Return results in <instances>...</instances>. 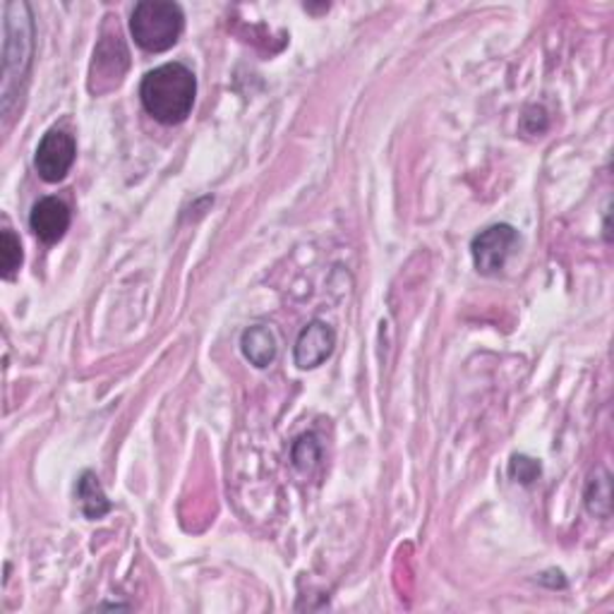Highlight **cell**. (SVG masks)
Listing matches in <instances>:
<instances>
[{
    "label": "cell",
    "mask_w": 614,
    "mask_h": 614,
    "mask_svg": "<svg viewBox=\"0 0 614 614\" xmlns=\"http://www.w3.org/2000/svg\"><path fill=\"white\" fill-rule=\"evenodd\" d=\"M77 157L75 137L65 130H49L34 154V169L46 183H61L73 169Z\"/></svg>",
    "instance_id": "obj_5"
},
{
    "label": "cell",
    "mask_w": 614,
    "mask_h": 614,
    "mask_svg": "<svg viewBox=\"0 0 614 614\" xmlns=\"http://www.w3.org/2000/svg\"><path fill=\"white\" fill-rule=\"evenodd\" d=\"M20 267H22L20 238L13 231L5 229L0 233V269H3V279H13Z\"/></svg>",
    "instance_id": "obj_12"
},
{
    "label": "cell",
    "mask_w": 614,
    "mask_h": 614,
    "mask_svg": "<svg viewBox=\"0 0 614 614\" xmlns=\"http://www.w3.org/2000/svg\"><path fill=\"white\" fill-rule=\"evenodd\" d=\"M516 245V229L509 226V223H494V226L478 233L474 243H470V255H474L476 269L482 277H498Z\"/></svg>",
    "instance_id": "obj_4"
},
{
    "label": "cell",
    "mask_w": 614,
    "mask_h": 614,
    "mask_svg": "<svg viewBox=\"0 0 614 614\" xmlns=\"http://www.w3.org/2000/svg\"><path fill=\"white\" fill-rule=\"evenodd\" d=\"M320 456H322V449L320 444H317L312 434H305L293 444V461H295V466L303 470H312L317 466V461H320Z\"/></svg>",
    "instance_id": "obj_13"
},
{
    "label": "cell",
    "mask_w": 614,
    "mask_h": 614,
    "mask_svg": "<svg viewBox=\"0 0 614 614\" xmlns=\"http://www.w3.org/2000/svg\"><path fill=\"white\" fill-rule=\"evenodd\" d=\"M77 500L82 506V514L91 518V521H97V518H103L111 512V502L106 498L97 474H91V470H85L77 482Z\"/></svg>",
    "instance_id": "obj_10"
},
{
    "label": "cell",
    "mask_w": 614,
    "mask_h": 614,
    "mask_svg": "<svg viewBox=\"0 0 614 614\" xmlns=\"http://www.w3.org/2000/svg\"><path fill=\"white\" fill-rule=\"evenodd\" d=\"M241 348H243V356L259 370L269 368V365L274 363L277 351H279L274 332H271V329L265 324L247 327L241 336Z\"/></svg>",
    "instance_id": "obj_9"
},
{
    "label": "cell",
    "mask_w": 614,
    "mask_h": 614,
    "mask_svg": "<svg viewBox=\"0 0 614 614\" xmlns=\"http://www.w3.org/2000/svg\"><path fill=\"white\" fill-rule=\"evenodd\" d=\"M183 10L167 0H142L130 15L133 39L149 53H163L179 44L183 34Z\"/></svg>",
    "instance_id": "obj_3"
},
{
    "label": "cell",
    "mask_w": 614,
    "mask_h": 614,
    "mask_svg": "<svg viewBox=\"0 0 614 614\" xmlns=\"http://www.w3.org/2000/svg\"><path fill=\"white\" fill-rule=\"evenodd\" d=\"M540 464L536 458L524 456V454H516L509 464V476L512 480L521 482V486H530V482L540 478Z\"/></svg>",
    "instance_id": "obj_14"
},
{
    "label": "cell",
    "mask_w": 614,
    "mask_h": 614,
    "mask_svg": "<svg viewBox=\"0 0 614 614\" xmlns=\"http://www.w3.org/2000/svg\"><path fill=\"white\" fill-rule=\"evenodd\" d=\"M197 97V79L191 67L167 63L154 67L142 77L139 99L145 111L163 125H179L193 113Z\"/></svg>",
    "instance_id": "obj_1"
},
{
    "label": "cell",
    "mask_w": 614,
    "mask_h": 614,
    "mask_svg": "<svg viewBox=\"0 0 614 614\" xmlns=\"http://www.w3.org/2000/svg\"><path fill=\"white\" fill-rule=\"evenodd\" d=\"M586 506L593 516H600V518L610 516V476L605 474V470H600V474L588 482Z\"/></svg>",
    "instance_id": "obj_11"
},
{
    "label": "cell",
    "mask_w": 614,
    "mask_h": 614,
    "mask_svg": "<svg viewBox=\"0 0 614 614\" xmlns=\"http://www.w3.org/2000/svg\"><path fill=\"white\" fill-rule=\"evenodd\" d=\"M29 229L44 243H58L70 229V209L58 197H44L32 207Z\"/></svg>",
    "instance_id": "obj_7"
},
{
    "label": "cell",
    "mask_w": 614,
    "mask_h": 614,
    "mask_svg": "<svg viewBox=\"0 0 614 614\" xmlns=\"http://www.w3.org/2000/svg\"><path fill=\"white\" fill-rule=\"evenodd\" d=\"M3 13V113L8 115L32 67L34 22L27 3H5Z\"/></svg>",
    "instance_id": "obj_2"
},
{
    "label": "cell",
    "mask_w": 614,
    "mask_h": 614,
    "mask_svg": "<svg viewBox=\"0 0 614 614\" xmlns=\"http://www.w3.org/2000/svg\"><path fill=\"white\" fill-rule=\"evenodd\" d=\"M334 346H336L334 329L322 320H312L310 324L303 327L298 341H295V351H293L295 365H298L300 370L320 368V365L334 353Z\"/></svg>",
    "instance_id": "obj_6"
},
{
    "label": "cell",
    "mask_w": 614,
    "mask_h": 614,
    "mask_svg": "<svg viewBox=\"0 0 614 614\" xmlns=\"http://www.w3.org/2000/svg\"><path fill=\"white\" fill-rule=\"evenodd\" d=\"M130 65V56L123 39L118 34L103 37L97 49H94V63H91V77L99 82L97 91L101 87V79H109V89L123 79L125 70Z\"/></svg>",
    "instance_id": "obj_8"
}]
</instances>
